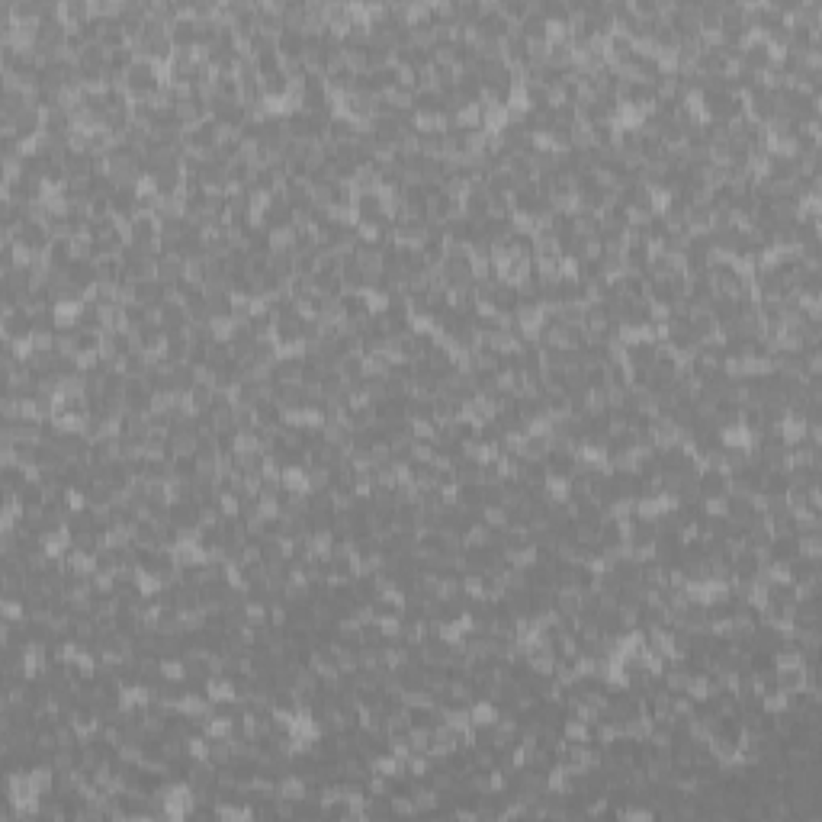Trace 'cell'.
<instances>
[{
	"mask_svg": "<svg viewBox=\"0 0 822 822\" xmlns=\"http://www.w3.org/2000/svg\"><path fill=\"white\" fill-rule=\"evenodd\" d=\"M305 482H308V495H312V492H328V488H331V469L315 463V466L305 472Z\"/></svg>",
	"mask_w": 822,
	"mask_h": 822,
	"instance_id": "obj_19",
	"label": "cell"
},
{
	"mask_svg": "<svg viewBox=\"0 0 822 822\" xmlns=\"http://www.w3.org/2000/svg\"><path fill=\"white\" fill-rule=\"evenodd\" d=\"M568 141H572V151H588V148H597L595 145V129H591L588 122H575V126L568 129Z\"/></svg>",
	"mask_w": 822,
	"mask_h": 822,
	"instance_id": "obj_12",
	"label": "cell"
},
{
	"mask_svg": "<svg viewBox=\"0 0 822 822\" xmlns=\"http://www.w3.org/2000/svg\"><path fill=\"white\" fill-rule=\"evenodd\" d=\"M363 784H367L369 796H389V790H392V781L386 774H376V771H369V777Z\"/></svg>",
	"mask_w": 822,
	"mask_h": 822,
	"instance_id": "obj_28",
	"label": "cell"
},
{
	"mask_svg": "<svg viewBox=\"0 0 822 822\" xmlns=\"http://www.w3.org/2000/svg\"><path fill=\"white\" fill-rule=\"evenodd\" d=\"M161 678L171 684H183L187 681V662L183 659H161Z\"/></svg>",
	"mask_w": 822,
	"mask_h": 822,
	"instance_id": "obj_20",
	"label": "cell"
},
{
	"mask_svg": "<svg viewBox=\"0 0 822 822\" xmlns=\"http://www.w3.org/2000/svg\"><path fill=\"white\" fill-rule=\"evenodd\" d=\"M148 16L158 23H164V26H174L177 23V4H168V0H154V4H148Z\"/></svg>",
	"mask_w": 822,
	"mask_h": 822,
	"instance_id": "obj_21",
	"label": "cell"
},
{
	"mask_svg": "<svg viewBox=\"0 0 822 822\" xmlns=\"http://www.w3.org/2000/svg\"><path fill=\"white\" fill-rule=\"evenodd\" d=\"M215 816H222V819H251V816H257L254 806H241V803H228V800H215Z\"/></svg>",
	"mask_w": 822,
	"mask_h": 822,
	"instance_id": "obj_16",
	"label": "cell"
},
{
	"mask_svg": "<svg viewBox=\"0 0 822 822\" xmlns=\"http://www.w3.org/2000/svg\"><path fill=\"white\" fill-rule=\"evenodd\" d=\"M408 745H411V752H428L431 749V729L428 726H411V729H408Z\"/></svg>",
	"mask_w": 822,
	"mask_h": 822,
	"instance_id": "obj_26",
	"label": "cell"
},
{
	"mask_svg": "<svg viewBox=\"0 0 822 822\" xmlns=\"http://www.w3.org/2000/svg\"><path fill=\"white\" fill-rule=\"evenodd\" d=\"M389 809H392L395 816H415L418 806L415 800H411V794H401V790H395V794H389Z\"/></svg>",
	"mask_w": 822,
	"mask_h": 822,
	"instance_id": "obj_23",
	"label": "cell"
},
{
	"mask_svg": "<svg viewBox=\"0 0 822 822\" xmlns=\"http://www.w3.org/2000/svg\"><path fill=\"white\" fill-rule=\"evenodd\" d=\"M280 23H283V29H302V23H305V4H302V0H286V4H283V13H280Z\"/></svg>",
	"mask_w": 822,
	"mask_h": 822,
	"instance_id": "obj_14",
	"label": "cell"
},
{
	"mask_svg": "<svg viewBox=\"0 0 822 822\" xmlns=\"http://www.w3.org/2000/svg\"><path fill=\"white\" fill-rule=\"evenodd\" d=\"M270 254L274 251H293L296 248V228L283 225V228H270Z\"/></svg>",
	"mask_w": 822,
	"mask_h": 822,
	"instance_id": "obj_17",
	"label": "cell"
},
{
	"mask_svg": "<svg viewBox=\"0 0 822 822\" xmlns=\"http://www.w3.org/2000/svg\"><path fill=\"white\" fill-rule=\"evenodd\" d=\"M36 354H55V331H33Z\"/></svg>",
	"mask_w": 822,
	"mask_h": 822,
	"instance_id": "obj_29",
	"label": "cell"
},
{
	"mask_svg": "<svg viewBox=\"0 0 822 822\" xmlns=\"http://www.w3.org/2000/svg\"><path fill=\"white\" fill-rule=\"evenodd\" d=\"M187 276V257L180 254H161L158 257V283L164 286H180Z\"/></svg>",
	"mask_w": 822,
	"mask_h": 822,
	"instance_id": "obj_1",
	"label": "cell"
},
{
	"mask_svg": "<svg viewBox=\"0 0 822 822\" xmlns=\"http://www.w3.org/2000/svg\"><path fill=\"white\" fill-rule=\"evenodd\" d=\"M261 84H264V94H267V97H283V94H286V87H289V77L283 71H276V74L261 77Z\"/></svg>",
	"mask_w": 822,
	"mask_h": 822,
	"instance_id": "obj_24",
	"label": "cell"
},
{
	"mask_svg": "<svg viewBox=\"0 0 822 822\" xmlns=\"http://www.w3.org/2000/svg\"><path fill=\"white\" fill-rule=\"evenodd\" d=\"M562 739H568V742L575 745H582V742H591V726L582 720H575V716H566V723H562Z\"/></svg>",
	"mask_w": 822,
	"mask_h": 822,
	"instance_id": "obj_11",
	"label": "cell"
},
{
	"mask_svg": "<svg viewBox=\"0 0 822 822\" xmlns=\"http://www.w3.org/2000/svg\"><path fill=\"white\" fill-rule=\"evenodd\" d=\"M171 42L174 48H196V20H177L171 26Z\"/></svg>",
	"mask_w": 822,
	"mask_h": 822,
	"instance_id": "obj_9",
	"label": "cell"
},
{
	"mask_svg": "<svg viewBox=\"0 0 822 822\" xmlns=\"http://www.w3.org/2000/svg\"><path fill=\"white\" fill-rule=\"evenodd\" d=\"M168 450H171V460H177V456H196V450H200V434H190V431H171Z\"/></svg>",
	"mask_w": 822,
	"mask_h": 822,
	"instance_id": "obj_4",
	"label": "cell"
},
{
	"mask_svg": "<svg viewBox=\"0 0 822 822\" xmlns=\"http://www.w3.org/2000/svg\"><path fill=\"white\" fill-rule=\"evenodd\" d=\"M796 559H822V534H796Z\"/></svg>",
	"mask_w": 822,
	"mask_h": 822,
	"instance_id": "obj_6",
	"label": "cell"
},
{
	"mask_svg": "<svg viewBox=\"0 0 822 822\" xmlns=\"http://www.w3.org/2000/svg\"><path fill=\"white\" fill-rule=\"evenodd\" d=\"M508 122H511L508 107H482V129H485V132L498 135Z\"/></svg>",
	"mask_w": 822,
	"mask_h": 822,
	"instance_id": "obj_10",
	"label": "cell"
},
{
	"mask_svg": "<svg viewBox=\"0 0 822 822\" xmlns=\"http://www.w3.org/2000/svg\"><path fill=\"white\" fill-rule=\"evenodd\" d=\"M511 521V511L504 504H485L482 508V524H488L492 530H504Z\"/></svg>",
	"mask_w": 822,
	"mask_h": 822,
	"instance_id": "obj_18",
	"label": "cell"
},
{
	"mask_svg": "<svg viewBox=\"0 0 822 822\" xmlns=\"http://www.w3.org/2000/svg\"><path fill=\"white\" fill-rule=\"evenodd\" d=\"M80 312H84V302H55L52 315H55V328H77Z\"/></svg>",
	"mask_w": 822,
	"mask_h": 822,
	"instance_id": "obj_5",
	"label": "cell"
},
{
	"mask_svg": "<svg viewBox=\"0 0 822 822\" xmlns=\"http://www.w3.org/2000/svg\"><path fill=\"white\" fill-rule=\"evenodd\" d=\"M270 627L274 629H286L289 627V607L283 601H276V604H270Z\"/></svg>",
	"mask_w": 822,
	"mask_h": 822,
	"instance_id": "obj_30",
	"label": "cell"
},
{
	"mask_svg": "<svg viewBox=\"0 0 822 822\" xmlns=\"http://www.w3.org/2000/svg\"><path fill=\"white\" fill-rule=\"evenodd\" d=\"M411 800H415L418 813H431V809H437V806H440V800H443V796L437 794L434 787H418V781H415V787H411Z\"/></svg>",
	"mask_w": 822,
	"mask_h": 822,
	"instance_id": "obj_15",
	"label": "cell"
},
{
	"mask_svg": "<svg viewBox=\"0 0 822 822\" xmlns=\"http://www.w3.org/2000/svg\"><path fill=\"white\" fill-rule=\"evenodd\" d=\"M154 633H158V636H168V639H174V636H183V617H180V610H168V607L161 610Z\"/></svg>",
	"mask_w": 822,
	"mask_h": 822,
	"instance_id": "obj_8",
	"label": "cell"
},
{
	"mask_svg": "<svg viewBox=\"0 0 822 822\" xmlns=\"http://www.w3.org/2000/svg\"><path fill=\"white\" fill-rule=\"evenodd\" d=\"M434 453H437V447L431 440H415L411 443V460L408 463H418V466H428L431 460H434Z\"/></svg>",
	"mask_w": 822,
	"mask_h": 822,
	"instance_id": "obj_25",
	"label": "cell"
},
{
	"mask_svg": "<svg viewBox=\"0 0 822 822\" xmlns=\"http://www.w3.org/2000/svg\"><path fill=\"white\" fill-rule=\"evenodd\" d=\"M543 492H546L549 502L566 504L568 498H572V479H562V475H546V482H543Z\"/></svg>",
	"mask_w": 822,
	"mask_h": 822,
	"instance_id": "obj_7",
	"label": "cell"
},
{
	"mask_svg": "<svg viewBox=\"0 0 822 822\" xmlns=\"http://www.w3.org/2000/svg\"><path fill=\"white\" fill-rule=\"evenodd\" d=\"M498 713L502 710L495 707L492 701H485V697H475L472 703H469V720H472L475 729H488V726H495L498 723Z\"/></svg>",
	"mask_w": 822,
	"mask_h": 822,
	"instance_id": "obj_3",
	"label": "cell"
},
{
	"mask_svg": "<svg viewBox=\"0 0 822 822\" xmlns=\"http://www.w3.org/2000/svg\"><path fill=\"white\" fill-rule=\"evenodd\" d=\"M453 122L460 129H482V107L479 103H466V107L453 116Z\"/></svg>",
	"mask_w": 822,
	"mask_h": 822,
	"instance_id": "obj_22",
	"label": "cell"
},
{
	"mask_svg": "<svg viewBox=\"0 0 822 822\" xmlns=\"http://www.w3.org/2000/svg\"><path fill=\"white\" fill-rule=\"evenodd\" d=\"M209 762H212L215 768H225V764H234L232 739H209Z\"/></svg>",
	"mask_w": 822,
	"mask_h": 822,
	"instance_id": "obj_13",
	"label": "cell"
},
{
	"mask_svg": "<svg viewBox=\"0 0 822 822\" xmlns=\"http://www.w3.org/2000/svg\"><path fill=\"white\" fill-rule=\"evenodd\" d=\"M119 16H122V20L145 23L148 20V4H145V0H126V4L119 7Z\"/></svg>",
	"mask_w": 822,
	"mask_h": 822,
	"instance_id": "obj_27",
	"label": "cell"
},
{
	"mask_svg": "<svg viewBox=\"0 0 822 822\" xmlns=\"http://www.w3.org/2000/svg\"><path fill=\"white\" fill-rule=\"evenodd\" d=\"M215 777H219V768H215L209 758H202V762H190L187 784L196 790V794H202V790H212V787H215Z\"/></svg>",
	"mask_w": 822,
	"mask_h": 822,
	"instance_id": "obj_2",
	"label": "cell"
}]
</instances>
